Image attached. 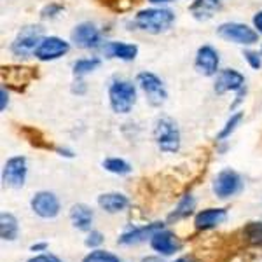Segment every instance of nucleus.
Masks as SVG:
<instances>
[{
  "instance_id": "obj_16",
  "label": "nucleus",
  "mask_w": 262,
  "mask_h": 262,
  "mask_svg": "<svg viewBox=\"0 0 262 262\" xmlns=\"http://www.w3.org/2000/svg\"><path fill=\"white\" fill-rule=\"evenodd\" d=\"M226 219H227L226 208H206L196 215L194 226H196L198 231H208L217 227L219 224H222Z\"/></svg>"
},
{
  "instance_id": "obj_39",
  "label": "nucleus",
  "mask_w": 262,
  "mask_h": 262,
  "mask_svg": "<svg viewBox=\"0 0 262 262\" xmlns=\"http://www.w3.org/2000/svg\"><path fill=\"white\" fill-rule=\"evenodd\" d=\"M175 262H194L192 259H187V257H184V259H179V260H175Z\"/></svg>"
},
{
  "instance_id": "obj_28",
  "label": "nucleus",
  "mask_w": 262,
  "mask_h": 262,
  "mask_svg": "<svg viewBox=\"0 0 262 262\" xmlns=\"http://www.w3.org/2000/svg\"><path fill=\"white\" fill-rule=\"evenodd\" d=\"M243 58L247 60V63L252 67L253 70H260V67H262V58H260V54L257 53V51H250V49L243 51Z\"/></svg>"
},
{
  "instance_id": "obj_32",
  "label": "nucleus",
  "mask_w": 262,
  "mask_h": 262,
  "mask_svg": "<svg viewBox=\"0 0 262 262\" xmlns=\"http://www.w3.org/2000/svg\"><path fill=\"white\" fill-rule=\"evenodd\" d=\"M236 93H238V95H236V100L232 101L231 108H236V107H238L239 103H242V101H243V98H245V95H247V88H242V90H239V91H236Z\"/></svg>"
},
{
  "instance_id": "obj_8",
  "label": "nucleus",
  "mask_w": 262,
  "mask_h": 262,
  "mask_svg": "<svg viewBox=\"0 0 262 262\" xmlns=\"http://www.w3.org/2000/svg\"><path fill=\"white\" fill-rule=\"evenodd\" d=\"M27 173H28L27 158H23V156H14V158L7 159V163L4 164L2 182L12 189H19L25 185Z\"/></svg>"
},
{
  "instance_id": "obj_17",
  "label": "nucleus",
  "mask_w": 262,
  "mask_h": 262,
  "mask_svg": "<svg viewBox=\"0 0 262 262\" xmlns=\"http://www.w3.org/2000/svg\"><path fill=\"white\" fill-rule=\"evenodd\" d=\"M221 0H194L189 6V12L196 21H208L221 11Z\"/></svg>"
},
{
  "instance_id": "obj_9",
  "label": "nucleus",
  "mask_w": 262,
  "mask_h": 262,
  "mask_svg": "<svg viewBox=\"0 0 262 262\" xmlns=\"http://www.w3.org/2000/svg\"><path fill=\"white\" fill-rule=\"evenodd\" d=\"M69 51H70L69 42L60 39V37L49 35L40 40V44L37 46L33 56L40 61H54V60H58V58L65 56Z\"/></svg>"
},
{
  "instance_id": "obj_34",
  "label": "nucleus",
  "mask_w": 262,
  "mask_h": 262,
  "mask_svg": "<svg viewBox=\"0 0 262 262\" xmlns=\"http://www.w3.org/2000/svg\"><path fill=\"white\" fill-rule=\"evenodd\" d=\"M0 96H2V103H0V111H6V107H7V103H9V98H7V91H6V88H2V91H0Z\"/></svg>"
},
{
  "instance_id": "obj_24",
  "label": "nucleus",
  "mask_w": 262,
  "mask_h": 262,
  "mask_svg": "<svg viewBox=\"0 0 262 262\" xmlns=\"http://www.w3.org/2000/svg\"><path fill=\"white\" fill-rule=\"evenodd\" d=\"M101 166H103L107 171L114 173V175H128V173H131V170H133V168H131V164L128 161H124V159H121V158L103 159Z\"/></svg>"
},
{
  "instance_id": "obj_27",
  "label": "nucleus",
  "mask_w": 262,
  "mask_h": 262,
  "mask_svg": "<svg viewBox=\"0 0 262 262\" xmlns=\"http://www.w3.org/2000/svg\"><path fill=\"white\" fill-rule=\"evenodd\" d=\"M82 262H119V257L105 250H95V252L88 253L82 259Z\"/></svg>"
},
{
  "instance_id": "obj_6",
  "label": "nucleus",
  "mask_w": 262,
  "mask_h": 262,
  "mask_svg": "<svg viewBox=\"0 0 262 262\" xmlns=\"http://www.w3.org/2000/svg\"><path fill=\"white\" fill-rule=\"evenodd\" d=\"M42 39H44V28L39 27V25H28V27L21 28V32L12 40L11 51L18 56L33 54Z\"/></svg>"
},
{
  "instance_id": "obj_37",
  "label": "nucleus",
  "mask_w": 262,
  "mask_h": 262,
  "mask_svg": "<svg viewBox=\"0 0 262 262\" xmlns=\"http://www.w3.org/2000/svg\"><path fill=\"white\" fill-rule=\"evenodd\" d=\"M58 152H60L61 156H67V158H72V156H74L70 150H67V149H65V150H63V149H58Z\"/></svg>"
},
{
  "instance_id": "obj_26",
  "label": "nucleus",
  "mask_w": 262,
  "mask_h": 262,
  "mask_svg": "<svg viewBox=\"0 0 262 262\" xmlns=\"http://www.w3.org/2000/svg\"><path fill=\"white\" fill-rule=\"evenodd\" d=\"M245 236L252 245L262 247V222H250L245 227Z\"/></svg>"
},
{
  "instance_id": "obj_7",
  "label": "nucleus",
  "mask_w": 262,
  "mask_h": 262,
  "mask_svg": "<svg viewBox=\"0 0 262 262\" xmlns=\"http://www.w3.org/2000/svg\"><path fill=\"white\" fill-rule=\"evenodd\" d=\"M243 189V180L239 173H236L231 168H226L215 177L213 180V194L219 200H227V198L234 196Z\"/></svg>"
},
{
  "instance_id": "obj_20",
  "label": "nucleus",
  "mask_w": 262,
  "mask_h": 262,
  "mask_svg": "<svg viewBox=\"0 0 262 262\" xmlns=\"http://www.w3.org/2000/svg\"><path fill=\"white\" fill-rule=\"evenodd\" d=\"M93 210L88 205H74L70 210V221L74 224L75 229L79 231H90L91 229V224H93Z\"/></svg>"
},
{
  "instance_id": "obj_35",
  "label": "nucleus",
  "mask_w": 262,
  "mask_h": 262,
  "mask_svg": "<svg viewBox=\"0 0 262 262\" xmlns=\"http://www.w3.org/2000/svg\"><path fill=\"white\" fill-rule=\"evenodd\" d=\"M75 84H77V86H72V91L77 93V95H82V93L86 91V84H84L82 81H77Z\"/></svg>"
},
{
  "instance_id": "obj_30",
  "label": "nucleus",
  "mask_w": 262,
  "mask_h": 262,
  "mask_svg": "<svg viewBox=\"0 0 262 262\" xmlns=\"http://www.w3.org/2000/svg\"><path fill=\"white\" fill-rule=\"evenodd\" d=\"M61 11H63L61 6H58V4H49V6H46L44 9H42V18H54V16Z\"/></svg>"
},
{
  "instance_id": "obj_21",
  "label": "nucleus",
  "mask_w": 262,
  "mask_h": 262,
  "mask_svg": "<svg viewBox=\"0 0 262 262\" xmlns=\"http://www.w3.org/2000/svg\"><path fill=\"white\" fill-rule=\"evenodd\" d=\"M18 219L14 215L6 212L0 215V236H2L4 242H14L18 238Z\"/></svg>"
},
{
  "instance_id": "obj_5",
  "label": "nucleus",
  "mask_w": 262,
  "mask_h": 262,
  "mask_svg": "<svg viewBox=\"0 0 262 262\" xmlns=\"http://www.w3.org/2000/svg\"><path fill=\"white\" fill-rule=\"evenodd\" d=\"M137 84L145 95V100L150 107H161L164 101L168 100L166 86L161 79L152 72H140L137 75Z\"/></svg>"
},
{
  "instance_id": "obj_25",
  "label": "nucleus",
  "mask_w": 262,
  "mask_h": 262,
  "mask_svg": "<svg viewBox=\"0 0 262 262\" xmlns=\"http://www.w3.org/2000/svg\"><path fill=\"white\" fill-rule=\"evenodd\" d=\"M243 117H245V112H236V114H232V116L227 119V122L224 124V128L219 131V135H217V140L219 142H222V140H226V138H229L231 137V133L234 131L236 128L239 126V122L243 121Z\"/></svg>"
},
{
  "instance_id": "obj_13",
  "label": "nucleus",
  "mask_w": 262,
  "mask_h": 262,
  "mask_svg": "<svg viewBox=\"0 0 262 262\" xmlns=\"http://www.w3.org/2000/svg\"><path fill=\"white\" fill-rule=\"evenodd\" d=\"M242 88H245V77L242 72L234 70V69H226L221 70L217 74V79H215L213 84V91L217 95H224V93L229 91H239Z\"/></svg>"
},
{
  "instance_id": "obj_12",
  "label": "nucleus",
  "mask_w": 262,
  "mask_h": 262,
  "mask_svg": "<svg viewBox=\"0 0 262 262\" xmlns=\"http://www.w3.org/2000/svg\"><path fill=\"white\" fill-rule=\"evenodd\" d=\"M30 206L33 213L39 215L42 219H54L60 213V200L56 198L54 192L40 191L32 198Z\"/></svg>"
},
{
  "instance_id": "obj_4",
  "label": "nucleus",
  "mask_w": 262,
  "mask_h": 262,
  "mask_svg": "<svg viewBox=\"0 0 262 262\" xmlns=\"http://www.w3.org/2000/svg\"><path fill=\"white\" fill-rule=\"evenodd\" d=\"M217 35L227 42H234L239 46H253L259 42V32L250 28L245 23L227 21L217 28Z\"/></svg>"
},
{
  "instance_id": "obj_10",
  "label": "nucleus",
  "mask_w": 262,
  "mask_h": 262,
  "mask_svg": "<svg viewBox=\"0 0 262 262\" xmlns=\"http://www.w3.org/2000/svg\"><path fill=\"white\" fill-rule=\"evenodd\" d=\"M219 65H221V58H219L217 49L212 46H201L194 58V69L203 77H213L219 74Z\"/></svg>"
},
{
  "instance_id": "obj_2",
  "label": "nucleus",
  "mask_w": 262,
  "mask_h": 262,
  "mask_svg": "<svg viewBox=\"0 0 262 262\" xmlns=\"http://www.w3.org/2000/svg\"><path fill=\"white\" fill-rule=\"evenodd\" d=\"M152 135H154L156 145H158V149L161 152L175 154V152L180 150V143H182L180 128H179V124H177V121L171 119V117H168V116L158 117L154 122Z\"/></svg>"
},
{
  "instance_id": "obj_31",
  "label": "nucleus",
  "mask_w": 262,
  "mask_h": 262,
  "mask_svg": "<svg viewBox=\"0 0 262 262\" xmlns=\"http://www.w3.org/2000/svg\"><path fill=\"white\" fill-rule=\"evenodd\" d=\"M28 262H61L56 255H51V253H42V255L32 257Z\"/></svg>"
},
{
  "instance_id": "obj_36",
  "label": "nucleus",
  "mask_w": 262,
  "mask_h": 262,
  "mask_svg": "<svg viewBox=\"0 0 262 262\" xmlns=\"http://www.w3.org/2000/svg\"><path fill=\"white\" fill-rule=\"evenodd\" d=\"M30 250L32 252H44V250H48V243H46V242L35 243V245H32V247H30Z\"/></svg>"
},
{
  "instance_id": "obj_38",
  "label": "nucleus",
  "mask_w": 262,
  "mask_h": 262,
  "mask_svg": "<svg viewBox=\"0 0 262 262\" xmlns=\"http://www.w3.org/2000/svg\"><path fill=\"white\" fill-rule=\"evenodd\" d=\"M150 4H170L173 0H149Z\"/></svg>"
},
{
  "instance_id": "obj_19",
  "label": "nucleus",
  "mask_w": 262,
  "mask_h": 262,
  "mask_svg": "<svg viewBox=\"0 0 262 262\" xmlns=\"http://www.w3.org/2000/svg\"><path fill=\"white\" fill-rule=\"evenodd\" d=\"M129 205V200L121 192H107L98 196V206L107 213H119L126 210Z\"/></svg>"
},
{
  "instance_id": "obj_29",
  "label": "nucleus",
  "mask_w": 262,
  "mask_h": 262,
  "mask_svg": "<svg viewBox=\"0 0 262 262\" xmlns=\"http://www.w3.org/2000/svg\"><path fill=\"white\" fill-rule=\"evenodd\" d=\"M101 243H103V234H101L100 231H91L90 234H88L86 242H84V245H86L88 248H96V247H100Z\"/></svg>"
},
{
  "instance_id": "obj_23",
  "label": "nucleus",
  "mask_w": 262,
  "mask_h": 262,
  "mask_svg": "<svg viewBox=\"0 0 262 262\" xmlns=\"http://www.w3.org/2000/svg\"><path fill=\"white\" fill-rule=\"evenodd\" d=\"M100 65H101V60L96 56L81 58V60H77L72 65V72H74V75H77V77H82V75H88V74H91V72L98 70Z\"/></svg>"
},
{
  "instance_id": "obj_22",
  "label": "nucleus",
  "mask_w": 262,
  "mask_h": 262,
  "mask_svg": "<svg viewBox=\"0 0 262 262\" xmlns=\"http://www.w3.org/2000/svg\"><path fill=\"white\" fill-rule=\"evenodd\" d=\"M194 206H196V200H194V196L192 194H185V196L179 201L175 212L170 213L168 221L177 222V221H182V219H187L189 215L194 212Z\"/></svg>"
},
{
  "instance_id": "obj_3",
  "label": "nucleus",
  "mask_w": 262,
  "mask_h": 262,
  "mask_svg": "<svg viewBox=\"0 0 262 262\" xmlns=\"http://www.w3.org/2000/svg\"><path fill=\"white\" fill-rule=\"evenodd\" d=\"M108 103L114 114H129L137 103V88L133 82L124 79H116L108 86Z\"/></svg>"
},
{
  "instance_id": "obj_33",
  "label": "nucleus",
  "mask_w": 262,
  "mask_h": 262,
  "mask_svg": "<svg viewBox=\"0 0 262 262\" xmlns=\"http://www.w3.org/2000/svg\"><path fill=\"white\" fill-rule=\"evenodd\" d=\"M253 27H255V30L262 35V11H259L253 16Z\"/></svg>"
},
{
  "instance_id": "obj_11",
  "label": "nucleus",
  "mask_w": 262,
  "mask_h": 262,
  "mask_svg": "<svg viewBox=\"0 0 262 262\" xmlns=\"http://www.w3.org/2000/svg\"><path fill=\"white\" fill-rule=\"evenodd\" d=\"M72 42L79 49H96L101 46V33L93 23L84 21L72 30Z\"/></svg>"
},
{
  "instance_id": "obj_18",
  "label": "nucleus",
  "mask_w": 262,
  "mask_h": 262,
  "mask_svg": "<svg viewBox=\"0 0 262 262\" xmlns=\"http://www.w3.org/2000/svg\"><path fill=\"white\" fill-rule=\"evenodd\" d=\"M105 54L108 58H117L122 61H133L138 54V46L137 44H128V42H107L105 44Z\"/></svg>"
},
{
  "instance_id": "obj_1",
  "label": "nucleus",
  "mask_w": 262,
  "mask_h": 262,
  "mask_svg": "<svg viewBox=\"0 0 262 262\" xmlns=\"http://www.w3.org/2000/svg\"><path fill=\"white\" fill-rule=\"evenodd\" d=\"M175 23V12L163 7H150V9H142L135 16V27L142 32L159 35L171 28Z\"/></svg>"
},
{
  "instance_id": "obj_15",
  "label": "nucleus",
  "mask_w": 262,
  "mask_h": 262,
  "mask_svg": "<svg viewBox=\"0 0 262 262\" xmlns=\"http://www.w3.org/2000/svg\"><path fill=\"white\" fill-rule=\"evenodd\" d=\"M150 247H152V250L161 253V255H173L175 252L180 250L182 245L173 232L161 229L150 238Z\"/></svg>"
},
{
  "instance_id": "obj_14",
  "label": "nucleus",
  "mask_w": 262,
  "mask_h": 262,
  "mask_svg": "<svg viewBox=\"0 0 262 262\" xmlns=\"http://www.w3.org/2000/svg\"><path fill=\"white\" fill-rule=\"evenodd\" d=\"M161 229H163L161 222H154V224H149V226H143V227H131V229L124 231L119 238H117V243L119 245L143 243V242H147V239H150L156 232L161 231Z\"/></svg>"
}]
</instances>
